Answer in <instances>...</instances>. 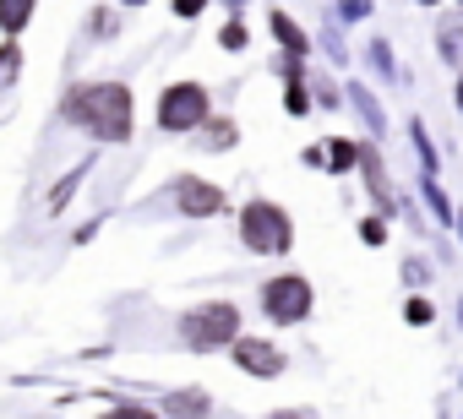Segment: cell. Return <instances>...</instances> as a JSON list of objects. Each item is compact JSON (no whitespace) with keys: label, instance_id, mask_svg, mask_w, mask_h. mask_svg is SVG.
Masks as SVG:
<instances>
[{"label":"cell","instance_id":"1","mask_svg":"<svg viewBox=\"0 0 463 419\" xmlns=\"http://www.w3.org/2000/svg\"><path fill=\"white\" fill-rule=\"evenodd\" d=\"M66 120L88 126L93 136H109V142H126L131 131V93L120 82H93V88H77L66 98Z\"/></svg>","mask_w":463,"mask_h":419},{"label":"cell","instance_id":"2","mask_svg":"<svg viewBox=\"0 0 463 419\" xmlns=\"http://www.w3.org/2000/svg\"><path fill=\"white\" fill-rule=\"evenodd\" d=\"M241 235H246L251 251H284L289 246V219L279 213V207H268V201H251L246 219H241Z\"/></svg>","mask_w":463,"mask_h":419},{"label":"cell","instance_id":"3","mask_svg":"<svg viewBox=\"0 0 463 419\" xmlns=\"http://www.w3.org/2000/svg\"><path fill=\"white\" fill-rule=\"evenodd\" d=\"M235 332H241V311H235V305H207V311H196V316L185 321V338H191L196 349L229 343Z\"/></svg>","mask_w":463,"mask_h":419},{"label":"cell","instance_id":"4","mask_svg":"<svg viewBox=\"0 0 463 419\" xmlns=\"http://www.w3.org/2000/svg\"><path fill=\"white\" fill-rule=\"evenodd\" d=\"M202 115H207V98H202V88H191V82L169 88L164 104H158V126H164V131H191Z\"/></svg>","mask_w":463,"mask_h":419},{"label":"cell","instance_id":"5","mask_svg":"<svg viewBox=\"0 0 463 419\" xmlns=\"http://www.w3.org/2000/svg\"><path fill=\"white\" fill-rule=\"evenodd\" d=\"M262 305H268L273 321H300V316L311 311V289H306L300 278H273L268 294H262Z\"/></svg>","mask_w":463,"mask_h":419},{"label":"cell","instance_id":"6","mask_svg":"<svg viewBox=\"0 0 463 419\" xmlns=\"http://www.w3.org/2000/svg\"><path fill=\"white\" fill-rule=\"evenodd\" d=\"M235 359H241L251 376H279V370H284V354H279L273 343H257V338H241Z\"/></svg>","mask_w":463,"mask_h":419},{"label":"cell","instance_id":"7","mask_svg":"<svg viewBox=\"0 0 463 419\" xmlns=\"http://www.w3.org/2000/svg\"><path fill=\"white\" fill-rule=\"evenodd\" d=\"M180 207H185V213H213V207H218V191H213V185H185V191H180Z\"/></svg>","mask_w":463,"mask_h":419},{"label":"cell","instance_id":"8","mask_svg":"<svg viewBox=\"0 0 463 419\" xmlns=\"http://www.w3.org/2000/svg\"><path fill=\"white\" fill-rule=\"evenodd\" d=\"M28 17H33V0H0V28L6 33H17Z\"/></svg>","mask_w":463,"mask_h":419},{"label":"cell","instance_id":"9","mask_svg":"<svg viewBox=\"0 0 463 419\" xmlns=\"http://www.w3.org/2000/svg\"><path fill=\"white\" fill-rule=\"evenodd\" d=\"M273 33H279V44H289V55H306V39H300V28H295L284 12L273 17Z\"/></svg>","mask_w":463,"mask_h":419},{"label":"cell","instance_id":"10","mask_svg":"<svg viewBox=\"0 0 463 419\" xmlns=\"http://www.w3.org/2000/svg\"><path fill=\"white\" fill-rule=\"evenodd\" d=\"M175 414H180V419H191V414H207V397H202V392H180Z\"/></svg>","mask_w":463,"mask_h":419},{"label":"cell","instance_id":"11","mask_svg":"<svg viewBox=\"0 0 463 419\" xmlns=\"http://www.w3.org/2000/svg\"><path fill=\"white\" fill-rule=\"evenodd\" d=\"M223 50H246V28H241V23L223 28Z\"/></svg>","mask_w":463,"mask_h":419},{"label":"cell","instance_id":"12","mask_svg":"<svg viewBox=\"0 0 463 419\" xmlns=\"http://www.w3.org/2000/svg\"><path fill=\"white\" fill-rule=\"evenodd\" d=\"M382 235H387V229H382L376 219H371V224H360V240H365V246H382Z\"/></svg>","mask_w":463,"mask_h":419},{"label":"cell","instance_id":"13","mask_svg":"<svg viewBox=\"0 0 463 419\" xmlns=\"http://www.w3.org/2000/svg\"><path fill=\"white\" fill-rule=\"evenodd\" d=\"M349 163H354V147L338 142V147H333V169H349Z\"/></svg>","mask_w":463,"mask_h":419},{"label":"cell","instance_id":"14","mask_svg":"<svg viewBox=\"0 0 463 419\" xmlns=\"http://www.w3.org/2000/svg\"><path fill=\"white\" fill-rule=\"evenodd\" d=\"M409 321H430V305L425 300H409Z\"/></svg>","mask_w":463,"mask_h":419},{"label":"cell","instance_id":"15","mask_svg":"<svg viewBox=\"0 0 463 419\" xmlns=\"http://www.w3.org/2000/svg\"><path fill=\"white\" fill-rule=\"evenodd\" d=\"M202 6H207V0H175V12H180V17H196Z\"/></svg>","mask_w":463,"mask_h":419},{"label":"cell","instance_id":"16","mask_svg":"<svg viewBox=\"0 0 463 419\" xmlns=\"http://www.w3.org/2000/svg\"><path fill=\"white\" fill-rule=\"evenodd\" d=\"M104 419H153L147 408H115V414H104Z\"/></svg>","mask_w":463,"mask_h":419},{"label":"cell","instance_id":"17","mask_svg":"<svg viewBox=\"0 0 463 419\" xmlns=\"http://www.w3.org/2000/svg\"><path fill=\"white\" fill-rule=\"evenodd\" d=\"M458 104H463V82H458Z\"/></svg>","mask_w":463,"mask_h":419},{"label":"cell","instance_id":"18","mask_svg":"<svg viewBox=\"0 0 463 419\" xmlns=\"http://www.w3.org/2000/svg\"><path fill=\"white\" fill-rule=\"evenodd\" d=\"M279 419H300V414H279Z\"/></svg>","mask_w":463,"mask_h":419},{"label":"cell","instance_id":"19","mask_svg":"<svg viewBox=\"0 0 463 419\" xmlns=\"http://www.w3.org/2000/svg\"><path fill=\"white\" fill-rule=\"evenodd\" d=\"M126 6H137V0H126Z\"/></svg>","mask_w":463,"mask_h":419}]
</instances>
